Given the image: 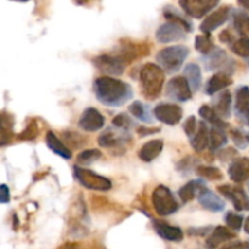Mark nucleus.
I'll return each mask as SVG.
<instances>
[{"label":"nucleus","instance_id":"53","mask_svg":"<svg viewBox=\"0 0 249 249\" xmlns=\"http://www.w3.org/2000/svg\"><path fill=\"white\" fill-rule=\"evenodd\" d=\"M21 1H28V0H21Z\"/></svg>","mask_w":249,"mask_h":249},{"label":"nucleus","instance_id":"21","mask_svg":"<svg viewBox=\"0 0 249 249\" xmlns=\"http://www.w3.org/2000/svg\"><path fill=\"white\" fill-rule=\"evenodd\" d=\"M233 83L232 78L230 74L225 72H219L211 77V79L207 82L206 84V94L208 95H215L216 92L223 91L225 88L231 85Z\"/></svg>","mask_w":249,"mask_h":249},{"label":"nucleus","instance_id":"49","mask_svg":"<svg viewBox=\"0 0 249 249\" xmlns=\"http://www.w3.org/2000/svg\"><path fill=\"white\" fill-rule=\"evenodd\" d=\"M78 246L75 243H66L60 249H77Z\"/></svg>","mask_w":249,"mask_h":249},{"label":"nucleus","instance_id":"27","mask_svg":"<svg viewBox=\"0 0 249 249\" xmlns=\"http://www.w3.org/2000/svg\"><path fill=\"white\" fill-rule=\"evenodd\" d=\"M184 75L189 82L190 88L192 91H197L202 84V73L201 68L196 63H189L184 68Z\"/></svg>","mask_w":249,"mask_h":249},{"label":"nucleus","instance_id":"44","mask_svg":"<svg viewBox=\"0 0 249 249\" xmlns=\"http://www.w3.org/2000/svg\"><path fill=\"white\" fill-rule=\"evenodd\" d=\"M10 202V190L5 184L0 185V204L9 203Z\"/></svg>","mask_w":249,"mask_h":249},{"label":"nucleus","instance_id":"37","mask_svg":"<svg viewBox=\"0 0 249 249\" xmlns=\"http://www.w3.org/2000/svg\"><path fill=\"white\" fill-rule=\"evenodd\" d=\"M102 153L100 152L96 148H92V150H85L83 152H80L77 157L78 164H91L95 160H100L101 158Z\"/></svg>","mask_w":249,"mask_h":249},{"label":"nucleus","instance_id":"30","mask_svg":"<svg viewBox=\"0 0 249 249\" xmlns=\"http://www.w3.org/2000/svg\"><path fill=\"white\" fill-rule=\"evenodd\" d=\"M231 15H232L233 28L242 36H247L249 34V15L241 10H232Z\"/></svg>","mask_w":249,"mask_h":249},{"label":"nucleus","instance_id":"19","mask_svg":"<svg viewBox=\"0 0 249 249\" xmlns=\"http://www.w3.org/2000/svg\"><path fill=\"white\" fill-rule=\"evenodd\" d=\"M153 229L163 240L170 241V242H180L184 238V232L181 229L169 225L165 221L153 220Z\"/></svg>","mask_w":249,"mask_h":249},{"label":"nucleus","instance_id":"54","mask_svg":"<svg viewBox=\"0 0 249 249\" xmlns=\"http://www.w3.org/2000/svg\"><path fill=\"white\" fill-rule=\"evenodd\" d=\"M248 187H249V185H248Z\"/></svg>","mask_w":249,"mask_h":249},{"label":"nucleus","instance_id":"16","mask_svg":"<svg viewBox=\"0 0 249 249\" xmlns=\"http://www.w3.org/2000/svg\"><path fill=\"white\" fill-rule=\"evenodd\" d=\"M235 112L241 122L249 125V88L246 85L236 90Z\"/></svg>","mask_w":249,"mask_h":249},{"label":"nucleus","instance_id":"41","mask_svg":"<svg viewBox=\"0 0 249 249\" xmlns=\"http://www.w3.org/2000/svg\"><path fill=\"white\" fill-rule=\"evenodd\" d=\"M63 138H65L67 145L73 146L74 148H79L87 142V139L82 136L78 133H73V131H68V133H63Z\"/></svg>","mask_w":249,"mask_h":249},{"label":"nucleus","instance_id":"47","mask_svg":"<svg viewBox=\"0 0 249 249\" xmlns=\"http://www.w3.org/2000/svg\"><path fill=\"white\" fill-rule=\"evenodd\" d=\"M223 249H249V242H235L232 245H229Z\"/></svg>","mask_w":249,"mask_h":249},{"label":"nucleus","instance_id":"39","mask_svg":"<svg viewBox=\"0 0 249 249\" xmlns=\"http://www.w3.org/2000/svg\"><path fill=\"white\" fill-rule=\"evenodd\" d=\"M112 125L117 129H121V130L128 131L129 129L133 128L134 123L128 114L119 113V114H117L113 119H112Z\"/></svg>","mask_w":249,"mask_h":249},{"label":"nucleus","instance_id":"51","mask_svg":"<svg viewBox=\"0 0 249 249\" xmlns=\"http://www.w3.org/2000/svg\"><path fill=\"white\" fill-rule=\"evenodd\" d=\"M73 1H74L75 4H78V5H85V4H88L90 0H73Z\"/></svg>","mask_w":249,"mask_h":249},{"label":"nucleus","instance_id":"50","mask_svg":"<svg viewBox=\"0 0 249 249\" xmlns=\"http://www.w3.org/2000/svg\"><path fill=\"white\" fill-rule=\"evenodd\" d=\"M243 229H245V232L249 235V216L245 220V224H243Z\"/></svg>","mask_w":249,"mask_h":249},{"label":"nucleus","instance_id":"45","mask_svg":"<svg viewBox=\"0 0 249 249\" xmlns=\"http://www.w3.org/2000/svg\"><path fill=\"white\" fill-rule=\"evenodd\" d=\"M138 134L140 136H147V135H152V134L158 133L160 129L158 128H147V126H139L138 128Z\"/></svg>","mask_w":249,"mask_h":249},{"label":"nucleus","instance_id":"38","mask_svg":"<svg viewBox=\"0 0 249 249\" xmlns=\"http://www.w3.org/2000/svg\"><path fill=\"white\" fill-rule=\"evenodd\" d=\"M195 46H196V50L199 51L203 55H207L213 46V40H212L211 36L209 34H203V36H197L196 41H195Z\"/></svg>","mask_w":249,"mask_h":249},{"label":"nucleus","instance_id":"7","mask_svg":"<svg viewBox=\"0 0 249 249\" xmlns=\"http://www.w3.org/2000/svg\"><path fill=\"white\" fill-rule=\"evenodd\" d=\"M95 67L108 75H121L125 71L128 62L119 55H99L92 60Z\"/></svg>","mask_w":249,"mask_h":249},{"label":"nucleus","instance_id":"14","mask_svg":"<svg viewBox=\"0 0 249 249\" xmlns=\"http://www.w3.org/2000/svg\"><path fill=\"white\" fill-rule=\"evenodd\" d=\"M231 10L230 6H223L220 9H218L216 11L212 12L208 17L203 21V23L201 24V31L203 32L204 34H211L212 32L218 29L219 27L223 26L226 21L230 17Z\"/></svg>","mask_w":249,"mask_h":249},{"label":"nucleus","instance_id":"3","mask_svg":"<svg viewBox=\"0 0 249 249\" xmlns=\"http://www.w3.org/2000/svg\"><path fill=\"white\" fill-rule=\"evenodd\" d=\"M189 48L182 45L168 46L162 49L157 53V62L160 63L163 71L168 73H175L180 71L186 58L189 57Z\"/></svg>","mask_w":249,"mask_h":249},{"label":"nucleus","instance_id":"13","mask_svg":"<svg viewBox=\"0 0 249 249\" xmlns=\"http://www.w3.org/2000/svg\"><path fill=\"white\" fill-rule=\"evenodd\" d=\"M130 140L131 138L128 134V131L121 130V129L117 128L116 130L112 128H108L99 136V145L101 147L111 148L116 147V146L126 145Z\"/></svg>","mask_w":249,"mask_h":249},{"label":"nucleus","instance_id":"10","mask_svg":"<svg viewBox=\"0 0 249 249\" xmlns=\"http://www.w3.org/2000/svg\"><path fill=\"white\" fill-rule=\"evenodd\" d=\"M187 31L184 26L177 22L168 21L167 23H163L156 32V39L158 43L167 44L173 41L181 40L185 38Z\"/></svg>","mask_w":249,"mask_h":249},{"label":"nucleus","instance_id":"15","mask_svg":"<svg viewBox=\"0 0 249 249\" xmlns=\"http://www.w3.org/2000/svg\"><path fill=\"white\" fill-rule=\"evenodd\" d=\"M78 125L83 130L92 133V131H97L104 128L105 118L100 113V111H97L96 108H92V107H89V108H87L83 112L82 117H80L79 122H78Z\"/></svg>","mask_w":249,"mask_h":249},{"label":"nucleus","instance_id":"31","mask_svg":"<svg viewBox=\"0 0 249 249\" xmlns=\"http://www.w3.org/2000/svg\"><path fill=\"white\" fill-rule=\"evenodd\" d=\"M199 116L204 119L206 122L212 124V126H218V128H224L226 129L228 123L224 122L223 118L219 117V114L216 113L215 109L213 107L208 106V105H203V106L199 108Z\"/></svg>","mask_w":249,"mask_h":249},{"label":"nucleus","instance_id":"18","mask_svg":"<svg viewBox=\"0 0 249 249\" xmlns=\"http://www.w3.org/2000/svg\"><path fill=\"white\" fill-rule=\"evenodd\" d=\"M198 202L204 209H207L209 212H213V213H219V212H223L225 209V203H224L223 199L218 195L213 194L207 187H204L199 192Z\"/></svg>","mask_w":249,"mask_h":249},{"label":"nucleus","instance_id":"24","mask_svg":"<svg viewBox=\"0 0 249 249\" xmlns=\"http://www.w3.org/2000/svg\"><path fill=\"white\" fill-rule=\"evenodd\" d=\"M163 141L160 139H156V140H151L148 142H146L142 147L139 151V157L141 160L146 163L152 162L153 160L158 157L160 155L163 150Z\"/></svg>","mask_w":249,"mask_h":249},{"label":"nucleus","instance_id":"33","mask_svg":"<svg viewBox=\"0 0 249 249\" xmlns=\"http://www.w3.org/2000/svg\"><path fill=\"white\" fill-rule=\"evenodd\" d=\"M163 15H164L165 18L168 21H173V22H177V23H180L181 26H184L186 28L187 32H191L192 31V24L187 21L185 17H182L174 7L172 6H167L164 10H163Z\"/></svg>","mask_w":249,"mask_h":249},{"label":"nucleus","instance_id":"12","mask_svg":"<svg viewBox=\"0 0 249 249\" xmlns=\"http://www.w3.org/2000/svg\"><path fill=\"white\" fill-rule=\"evenodd\" d=\"M156 118L167 125H175L182 118L181 107L175 104H160L153 111Z\"/></svg>","mask_w":249,"mask_h":249},{"label":"nucleus","instance_id":"34","mask_svg":"<svg viewBox=\"0 0 249 249\" xmlns=\"http://www.w3.org/2000/svg\"><path fill=\"white\" fill-rule=\"evenodd\" d=\"M231 139L233 143L240 150H246L249 146V133L241 128L231 129Z\"/></svg>","mask_w":249,"mask_h":249},{"label":"nucleus","instance_id":"26","mask_svg":"<svg viewBox=\"0 0 249 249\" xmlns=\"http://www.w3.org/2000/svg\"><path fill=\"white\" fill-rule=\"evenodd\" d=\"M191 146L197 152H202L209 146V129L206 122H202L198 125V129L191 140Z\"/></svg>","mask_w":249,"mask_h":249},{"label":"nucleus","instance_id":"11","mask_svg":"<svg viewBox=\"0 0 249 249\" xmlns=\"http://www.w3.org/2000/svg\"><path fill=\"white\" fill-rule=\"evenodd\" d=\"M218 191L232 202L236 211H249V197L243 189L231 185H221L218 187Z\"/></svg>","mask_w":249,"mask_h":249},{"label":"nucleus","instance_id":"28","mask_svg":"<svg viewBox=\"0 0 249 249\" xmlns=\"http://www.w3.org/2000/svg\"><path fill=\"white\" fill-rule=\"evenodd\" d=\"M204 182L201 180H192V181L187 182L186 185L179 190V197L184 203L192 201L196 196V194H199L202 190L204 189Z\"/></svg>","mask_w":249,"mask_h":249},{"label":"nucleus","instance_id":"25","mask_svg":"<svg viewBox=\"0 0 249 249\" xmlns=\"http://www.w3.org/2000/svg\"><path fill=\"white\" fill-rule=\"evenodd\" d=\"M45 140L48 147L50 148L53 153H56V155L60 156V157L65 158V160H71V158H72V151L70 150V147H67L66 143H63L53 131H48Z\"/></svg>","mask_w":249,"mask_h":249},{"label":"nucleus","instance_id":"42","mask_svg":"<svg viewBox=\"0 0 249 249\" xmlns=\"http://www.w3.org/2000/svg\"><path fill=\"white\" fill-rule=\"evenodd\" d=\"M225 221L228 224V226L232 230L238 231L241 230L242 225L245 224V220H243V216L240 215V214L232 213V212H229L225 216Z\"/></svg>","mask_w":249,"mask_h":249},{"label":"nucleus","instance_id":"17","mask_svg":"<svg viewBox=\"0 0 249 249\" xmlns=\"http://www.w3.org/2000/svg\"><path fill=\"white\" fill-rule=\"evenodd\" d=\"M229 177L233 182H245L249 179V158L240 157L231 162L229 167Z\"/></svg>","mask_w":249,"mask_h":249},{"label":"nucleus","instance_id":"23","mask_svg":"<svg viewBox=\"0 0 249 249\" xmlns=\"http://www.w3.org/2000/svg\"><path fill=\"white\" fill-rule=\"evenodd\" d=\"M213 108L215 109L216 113L219 114L220 118H229L231 116V109H232V96L231 92L225 90L220 95L214 99Z\"/></svg>","mask_w":249,"mask_h":249},{"label":"nucleus","instance_id":"5","mask_svg":"<svg viewBox=\"0 0 249 249\" xmlns=\"http://www.w3.org/2000/svg\"><path fill=\"white\" fill-rule=\"evenodd\" d=\"M73 173H74L75 180L87 189L92 190V191H108V190H111V180L102 177V175H99L92 170L75 165Z\"/></svg>","mask_w":249,"mask_h":249},{"label":"nucleus","instance_id":"2","mask_svg":"<svg viewBox=\"0 0 249 249\" xmlns=\"http://www.w3.org/2000/svg\"><path fill=\"white\" fill-rule=\"evenodd\" d=\"M139 80L143 96L148 100H155L160 96L164 87V71L155 63H146L141 67Z\"/></svg>","mask_w":249,"mask_h":249},{"label":"nucleus","instance_id":"32","mask_svg":"<svg viewBox=\"0 0 249 249\" xmlns=\"http://www.w3.org/2000/svg\"><path fill=\"white\" fill-rule=\"evenodd\" d=\"M129 112L135 117L139 121L143 123H152V117L150 114V109L147 106L142 104L141 101H135L129 106Z\"/></svg>","mask_w":249,"mask_h":249},{"label":"nucleus","instance_id":"36","mask_svg":"<svg viewBox=\"0 0 249 249\" xmlns=\"http://www.w3.org/2000/svg\"><path fill=\"white\" fill-rule=\"evenodd\" d=\"M231 50L233 53L243 58L249 57V38L248 36H241L240 39L231 44Z\"/></svg>","mask_w":249,"mask_h":249},{"label":"nucleus","instance_id":"52","mask_svg":"<svg viewBox=\"0 0 249 249\" xmlns=\"http://www.w3.org/2000/svg\"><path fill=\"white\" fill-rule=\"evenodd\" d=\"M246 61H247V65L249 66V57H248V58H246Z\"/></svg>","mask_w":249,"mask_h":249},{"label":"nucleus","instance_id":"1","mask_svg":"<svg viewBox=\"0 0 249 249\" xmlns=\"http://www.w3.org/2000/svg\"><path fill=\"white\" fill-rule=\"evenodd\" d=\"M96 99L108 107H119L131 100L133 89L128 83L112 77H100L94 82Z\"/></svg>","mask_w":249,"mask_h":249},{"label":"nucleus","instance_id":"46","mask_svg":"<svg viewBox=\"0 0 249 249\" xmlns=\"http://www.w3.org/2000/svg\"><path fill=\"white\" fill-rule=\"evenodd\" d=\"M219 38H220V41H223V43H225V44H232L233 41H235L233 40V36L230 33V31H228V29L224 32H221L220 36H219Z\"/></svg>","mask_w":249,"mask_h":249},{"label":"nucleus","instance_id":"48","mask_svg":"<svg viewBox=\"0 0 249 249\" xmlns=\"http://www.w3.org/2000/svg\"><path fill=\"white\" fill-rule=\"evenodd\" d=\"M237 1H238V4L243 7V9H246L247 11H249V0H237Z\"/></svg>","mask_w":249,"mask_h":249},{"label":"nucleus","instance_id":"22","mask_svg":"<svg viewBox=\"0 0 249 249\" xmlns=\"http://www.w3.org/2000/svg\"><path fill=\"white\" fill-rule=\"evenodd\" d=\"M235 237V233L231 232L225 226H218L212 231L211 236L207 238L206 247L208 249H215L226 241H230Z\"/></svg>","mask_w":249,"mask_h":249},{"label":"nucleus","instance_id":"43","mask_svg":"<svg viewBox=\"0 0 249 249\" xmlns=\"http://www.w3.org/2000/svg\"><path fill=\"white\" fill-rule=\"evenodd\" d=\"M197 129H198V128H197V119H196V117H195V116H190L189 118H187L186 121H185V123H184L185 133H186L187 136H190V138H191V136H194L195 134H196Z\"/></svg>","mask_w":249,"mask_h":249},{"label":"nucleus","instance_id":"20","mask_svg":"<svg viewBox=\"0 0 249 249\" xmlns=\"http://www.w3.org/2000/svg\"><path fill=\"white\" fill-rule=\"evenodd\" d=\"M14 117L7 112H0V147L11 143L14 139Z\"/></svg>","mask_w":249,"mask_h":249},{"label":"nucleus","instance_id":"6","mask_svg":"<svg viewBox=\"0 0 249 249\" xmlns=\"http://www.w3.org/2000/svg\"><path fill=\"white\" fill-rule=\"evenodd\" d=\"M202 62H203L207 71H214L221 68V70H224L223 72L231 75V73L235 70V62H233V60H231L229 57L225 50H223L220 48H216V46H214L207 55H203Z\"/></svg>","mask_w":249,"mask_h":249},{"label":"nucleus","instance_id":"4","mask_svg":"<svg viewBox=\"0 0 249 249\" xmlns=\"http://www.w3.org/2000/svg\"><path fill=\"white\" fill-rule=\"evenodd\" d=\"M152 204L156 213L162 216L172 215L179 209V203L173 192L164 185H160L152 194Z\"/></svg>","mask_w":249,"mask_h":249},{"label":"nucleus","instance_id":"35","mask_svg":"<svg viewBox=\"0 0 249 249\" xmlns=\"http://www.w3.org/2000/svg\"><path fill=\"white\" fill-rule=\"evenodd\" d=\"M196 173L199 175V177L204 178V179L208 180H221L224 178L223 173L219 168L216 167H211V165H198L196 168Z\"/></svg>","mask_w":249,"mask_h":249},{"label":"nucleus","instance_id":"9","mask_svg":"<svg viewBox=\"0 0 249 249\" xmlns=\"http://www.w3.org/2000/svg\"><path fill=\"white\" fill-rule=\"evenodd\" d=\"M220 0H180V6L185 14L194 18H202L218 6Z\"/></svg>","mask_w":249,"mask_h":249},{"label":"nucleus","instance_id":"40","mask_svg":"<svg viewBox=\"0 0 249 249\" xmlns=\"http://www.w3.org/2000/svg\"><path fill=\"white\" fill-rule=\"evenodd\" d=\"M39 134V126L38 123L36 121H32L28 125L26 126L23 131L18 135L19 140H26V141H31L34 140V139L38 136Z\"/></svg>","mask_w":249,"mask_h":249},{"label":"nucleus","instance_id":"8","mask_svg":"<svg viewBox=\"0 0 249 249\" xmlns=\"http://www.w3.org/2000/svg\"><path fill=\"white\" fill-rule=\"evenodd\" d=\"M165 95L170 100L178 102H186L192 97V90L185 77H174L168 82Z\"/></svg>","mask_w":249,"mask_h":249},{"label":"nucleus","instance_id":"29","mask_svg":"<svg viewBox=\"0 0 249 249\" xmlns=\"http://www.w3.org/2000/svg\"><path fill=\"white\" fill-rule=\"evenodd\" d=\"M228 143V135L224 128H218V126H212L209 130V147L211 151H218L219 148L224 147Z\"/></svg>","mask_w":249,"mask_h":249}]
</instances>
